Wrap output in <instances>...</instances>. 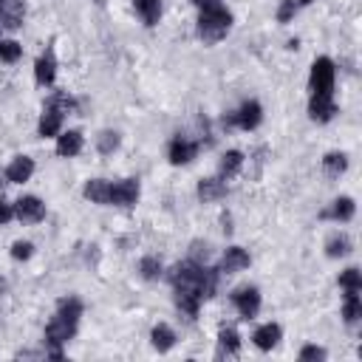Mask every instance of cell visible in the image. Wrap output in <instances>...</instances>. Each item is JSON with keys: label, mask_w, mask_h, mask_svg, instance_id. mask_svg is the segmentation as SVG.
<instances>
[{"label": "cell", "mask_w": 362, "mask_h": 362, "mask_svg": "<svg viewBox=\"0 0 362 362\" xmlns=\"http://www.w3.org/2000/svg\"><path fill=\"white\" fill-rule=\"evenodd\" d=\"M223 192H226L223 178H204V181L198 184V195H201V201H215V198H221Z\"/></svg>", "instance_id": "26"}, {"label": "cell", "mask_w": 362, "mask_h": 362, "mask_svg": "<svg viewBox=\"0 0 362 362\" xmlns=\"http://www.w3.org/2000/svg\"><path fill=\"white\" fill-rule=\"evenodd\" d=\"M325 249H328V255H331V257H342V255H348V252H351V240H348L345 235H337V238H331V240H328V246H325Z\"/></svg>", "instance_id": "30"}, {"label": "cell", "mask_w": 362, "mask_h": 362, "mask_svg": "<svg viewBox=\"0 0 362 362\" xmlns=\"http://www.w3.org/2000/svg\"><path fill=\"white\" fill-rule=\"evenodd\" d=\"M133 6L147 25H156L161 20V0H133Z\"/></svg>", "instance_id": "19"}, {"label": "cell", "mask_w": 362, "mask_h": 362, "mask_svg": "<svg viewBox=\"0 0 362 362\" xmlns=\"http://www.w3.org/2000/svg\"><path fill=\"white\" fill-rule=\"evenodd\" d=\"M31 249H34V246H31L28 240H17V243L11 246V257H14V260H25V257H31Z\"/></svg>", "instance_id": "33"}, {"label": "cell", "mask_w": 362, "mask_h": 362, "mask_svg": "<svg viewBox=\"0 0 362 362\" xmlns=\"http://www.w3.org/2000/svg\"><path fill=\"white\" fill-rule=\"evenodd\" d=\"M57 76V57H54V48H45V54H40L37 65H34V79L37 85H51Z\"/></svg>", "instance_id": "9"}, {"label": "cell", "mask_w": 362, "mask_h": 362, "mask_svg": "<svg viewBox=\"0 0 362 362\" xmlns=\"http://www.w3.org/2000/svg\"><path fill=\"white\" fill-rule=\"evenodd\" d=\"M339 286H342L345 291H359V288H362V274H359V269H345V272L339 274Z\"/></svg>", "instance_id": "28"}, {"label": "cell", "mask_w": 362, "mask_h": 362, "mask_svg": "<svg viewBox=\"0 0 362 362\" xmlns=\"http://www.w3.org/2000/svg\"><path fill=\"white\" fill-rule=\"evenodd\" d=\"M255 345L260 348V351H269V348H274L277 345V339H280V325H274V322H266V325H260L257 331H255Z\"/></svg>", "instance_id": "16"}, {"label": "cell", "mask_w": 362, "mask_h": 362, "mask_svg": "<svg viewBox=\"0 0 362 362\" xmlns=\"http://www.w3.org/2000/svg\"><path fill=\"white\" fill-rule=\"evenodd\" d=\"M195 153H198V144L189 141V139H184V136H175L170 141V161L173 164H187V161L195 158Z\"/></svg>", "instance_id": "11"}, {"label": "cell", "mask_w": 362, "mask_h": 362, "mask_svg": "<svg viewBox=\"0 0 362 362\" xmlns=\"http://www.w3.org/2000/svg\"><path fill=\"white\" fill-rule=\"evenodd\" d=\"M246 266H249V255H246L240 246H229V249L223 252V257H221V269H218V272L235 274V272H240V269H246Z\"/></svg>", "instance_id": "13"}, {"label": "cell", "mask_w": 362, "mask_h": 362, "mask_svg": "<svg viewBox=\"0 0 362 362\" xmlns=\"http://www.w3.org/2000/svg\"><path fill=\"white\" fill-rule=\"evenodd\" d=\"M300 359H303V362H305V359H325V351L317 348V345H305V348L300 351Z\"/></svg>", "instance_id": "34"}, {"label": "cell", "mask_w": 362, "mask_h": 362, "mask_svg": "<svg viewBox=\"0 0 362 362\" xmlns=\"http://www.w3.org/2000/svg\"><path fill=\"white\" fill-rule=\"evenodd\" d=\"M136 201H139V181L136 178H124V181L110 184V204L133 206Z\"/></svg>", "instance_id": "8"}, {"label": "cell", "mask_w": 362, "mask_h": 362, "mask_svg": "<svg viewBox=\"0 0 362 362\" xmlns=\"http://www.w3.org/2000/svg\"><path fill=\"white\" fill-rule=\"evenodd\" d=\"M57 317H62V320H68V322H76V320L82 317V303H79L76 297H62V300L57 303Z\"/></svg>", "instance_id": "23"}, {"label": "cell", "mask_w": 362, "mask_h": 362, "mask_svg": "<svg viewBox=\"0 0 362 362\" xmlns=\"http://www.w3.org/2000/svg\"><path fill=\"white\" fill-rule=\"evenodd\" d=\"M0 3H3V0H0Z\"/></svg>", "instance_id": "39"}, {"label": "cell", "mask_w": 362, "mask_h": 362, "mask_svg": "<svg viewBox=\"0 0 362 362\" xmlns=\"http://www.w3.org/2000/svg\"><path fill=\"white\" fill-rule=\"evenodd\" d=\"M297 3H303V6H305V3H311V0H297Z\"/></svg>", "instance_id": "38"}, {"label": "cell", "mask_w": 362, "mask_h": 362, "mask_svg": "<svg viewBox=\"0 0 362 362\" xmlns=\"http://www.w3.org/2000/svg\"><path fill=\"white\" fill-rule=\"evenodd\" d=\"M308 85H311L314 93H322V96H331V93H334V62H331L328 57L314 59Z\"/></svg>", "instance_id": "4"}, {"label": "cell", "mask_w": 362, "mask_h": 362, "mask_svg": "<svg viewBox=\"0 0 362 362\" xmlns=\"http://www.w3.org/2000/svg\"><path fill=\"white\" fill-rule=\"evenodd\" d=\"M232 25V14L221 6V3H212V6H204L201 17H198V37L204 42H218L221 37H226Z\"/></svg>", "instance_id": "2"}, {"label": "cell", "mask_w": 362, "mask_h": 362, "mask_svg": "<svg viewBox=\"0 0 362 362\" xmlns=\"http://www.w3.org/2000/svg\"><path fill=\"white\" fill-rule=\"evenodd\" d=\"M218 356H235L238 351H240V337H238V331L235 328H221V334H218Z\"/></svg>", "instance_id": "17"}, {"label": "cell", "mask_w": 362, "mask_h": 362, "mask_svg": "<svg viewBox=\"0 0 362 362\" xmlns=\"http://www.w3.org/2000/svg\"><path fill=\"white\" fill-rule=\"evenodd\" d=\"M342 317L345 322H356L362 317V300H359V291H345V305H342Z\"/></svg>", "instance_id": "27"}, {"label": "cell", "mask_w": 362, "mask_h": 362, "mask_svg": "<svg viewBox=\"0 0 362 362\" xmlns=\"http://www.w3.org/2000/svg\"><path fill=\"white\" fill-rule=\"evenodd\" d=\"M96 147H99V153H113L116 147H119V133H113V130H105V133H99V139H96Z\"/></svg>", "instance_id": "29"}, {"label": "cell", "mask_w": 362, "mask_h": 362, "mask_svg": "<svg viewBox=\"0 0 362 362\" xmlns=\"http://www.w3.org/2000/svg\"><path fill=\"white\" fill-rule=\"evenodd\" d=\"M31 173H34V161H31L28 156H17V158L6 167V178H8V181H14V184L28 181V178H31Z\"/></svg>", "instance_id": "14"}, {"label": "cell", "mask_w": 362, "mask_h": 362, "mask_svg": "<svg viewBox=\"0 0 362 362\" xmlns=\"http://www.w3.org/2000/svg\"><path fill=\"white\" fill-rule=\"evenodd\" d=\"M20 45L14 42V40H0V62H14V59H20Z\"/></svg>", "instance_id": "31"}, {"label": "cell", "mask_w": 362, "mask_h": 362, "mask_svg": "<svg viewBox=\"0 0 362 362\" xmlns=\"http://www.w3.org/2000/svg\"><path fill=\"white\" fill-rule=\"evenodd\" d=\"M192 3H195V6H201V8H204V6H212V3H218V0H192Z\"/></svg>", "instance_id": "37"}, {"label": "cell", "mask_w": 362, "mask_h": 362, "mask_svg": "<svg viewBox=\"0 0 362 362\" xmlns=\"http://www.w3.org/2000/svg\"><path fill=\"white\" fill-rule=\"evenodd\" d=\"M345 167H348V156H345V153H328V156L322 158V170H325V175H328V178L342 175V173H345Z\"/></svg>", "instance_id": "25"}, {"label": "cell", "mask_w": 362, "mask_h": 362, "mask_svg": "<svg viewBox=\"0 0 362 362\" xmlns=\"http://www.w3.org/2000/svg\"><path fill=\"white\" fill-rule=\"evenodd\" d=\"M150 337H153V348H156V351H170V348L175 345V334H173V328L164 325V322H158Z\"/></svg>", "instance_id": "24"}, {"label": "cell", "mask_w": 362, "mask_h": 362, "mask_svg": "<svg viewBox=\"0 0 362 362\" xmlns=\"http://www.w3.org/2000/svg\"><path fill=\"white\" fill-rule=\"evenodd\" d=\"M74 334H76V322H68V320H62V317L54 314V320H51L48 328H45V342L54 348V351H51L54 359H62L59 345L68 342V339H74Z\"/></svg>", "instance_id": "3"}, {"label": "cell", "mask_w": 362, "mask_h": 362, "mask_svg": "<svg viewBox=\"0 0 362 362\" xmlns=\"http://www.w3.org/2000/svg\"><path fill=\"white\" fill-rule=\"evenodd\" d=\"M308 113H311V119H314V122H328V119H334L337 105H334V99H331V96L314 93V96H311V102H308Z\"/></svg>", "instance_id": "12"}, {"label": "cell", "mask_w": 362, "mask_h": 362, "mask_svg": "<svg viewBox=\"0 0 362 362\" xmlns=\"http://www.w3.org/2000/svg\"><path fill=\"white\" fill-rule=\"evenodd\" d=\"M0 11H3V25L6 28H17L23 23V3L20 0H3L0 3Z\"/></svg>", "instance_id": "18"}, {"label": "cell", "mask_w": 362, "mask_h": 362, "mask_svg": "<svg viewBox=\"0 0 362 362\" xmlns=\"http://www.w3.org/2000/svg\"><path fill=\"white\" fill-rule=\"evenodd\" d=\"M139 269H141V274H144L147 280H156V277L161 274V260H158V257H141Z\"/></svg>", "instance_id": "32"}, {"label": "cell", "mask_w": 362, "mask_h": 362, "mask_svg": "<svg viewBox=\"0 0 362 362\" xmlns=\"http://www.w3.org/2000/svg\"><path fill=\"white\" fill-rule=\"evenodd\" d=\"M291 14H294V0H286V3L280 6V14H277V17H280V23H288Z\"/></svg>", "instance_id": "35"}, {"label": "cell", "mask_w": 362, "mask_h": 362, "mask_svg": "<svg viewBox=\"0 0 362 362\" xmlns=\"http://www.w3.org/2000/svg\"><path fill=\"white\" fill-rule=\"evenodd\" d=\"M240 164H243V153L240 150H229V153H223V158H221V167H218V178H232L238 170H240Z\"/></svg>", "instance_id": "21"}, {"label": "cell", "mask_w": 362, "mask_h": 362, "mask_svg": "<svg viewBox=\"0 0 362 362\" xmlns=\"http://www.w3.org/2000/svg\"><path fill=\"white\" fill-rule=\"evenodd\" d=\"M232 303H235V308L240 311V317H246V320H252V317L260 311V294H257V288H252V286L235 288V291H232Z\"/></svg>", "instance_id": "6"}, {"label": "cell", "mask_w": 362, "mask_h": 362, "mask_svg": "<svg viewBox=\"0 0 362 362\" xmlns=\"http://www.w3.org/2000/svg\"><path fill=\"white\" fill-rule=\"evenodd\" d=\"M85 198L93 204H110V181L105 178H93L85 184Z\"/></svg>", "instance_id": "15"}, {"label": "cell", "mask_w": 362, "mask_h": 362, "mask_svg": "<svg viewBox=\"0 0 362 362\" xmlns=\"http://www.w3.org/2000/svg\"><path fill=\"white\" fill-rule=\"evenodd\" d=\"M11 215H14V206L6 204V201H0V226H3L6 221H11Z\"/></svg>", "instance_id": "36"}, {"label": "cell", "mask_w": 362, "mask_h": 362, "mask_svg": "<svg viewBox=\"0 0 362 362\" xmlns=\"http://www.w3.org/2000/svg\"><path fill=\"white\" fill-rule=\"evenodd\" d=\"M170 283L175 288V303L187 317L198 314L201 300L212 297L218 288V269H206L204 263H198L195 257L178 263L170 272Z\"/></svg>", "instance_id": "1"}, {"label": "cell", "mask_w": 362, "mask_h": 362, "mask_svg": "<svg viewBox=\"0 0 362 362\" xmlns=\"http://www.w3.org/2000/svg\"><path fill=\"white\" fill-rule=\"evenodd\" d=\"M14 215H17L23 223H37V221H42V215H45V204H42L37 195H23V198L14 204Z\"/></svg>", "instance_id": "7"}, {"label": "cell", "mask_w": 362, "mask_h": 362, "mask_svg": "<svg viewBox=\"0 0 362 362\" xmlns=\"http://www.w3.org/2000/svg\"><path fill=\"white\" fill-rule=\"evenodd\" d=\"M82 150V133H76V130H68V133H62L59 136V141H57V153L59 156H76Z\"/></svg>", "instance_id": "20"}, {"label": "cell", "mask_w": 362, "mask_h": 362, "mask_svg": "<svg viewBox=\"0 0 362 362\" xmlns=\"http://www.w3.org/2000/svg\"><path fill=\"white\" fill-rule=\"evenodd\" d=\"M260 119H263V110H260V105L257 102H243L229 119H223L226 124H235V127H240V130H255L257 124H260Z\"/></svg>", "instance_id": "5"}, {"label": "cell", "mask_w": 362, "mask_h": 362, "mask_svg": "<svg viewBox=\"0 0 362 362\" xmlns=\"http://www.w3.org/2000/svg\"><path fill=\"white\" fill-rule=\"evenodd\" d=\"M354 209H356L354 201H351L348 195H342V198L334 201V206H331L328 212H322V218H334V221H342V223H345V221L354 218Z\"/></svg>", "instance_id": "22"}, {"label": "cell", "mask_w": 362, "mask_h": 362, "mask_svg": "<svg viewBox=\"0 0 362 362\" xmlns=\"http://www.w3.org/2000/svg\"><path fill=\"white\" fill-rule=\"evenodd\" d=\"M62 119H65V110L48 102L42 110V119H40V136H57L62 127Z\"/></svg>", "instance_id": "10"}]
</instances>
